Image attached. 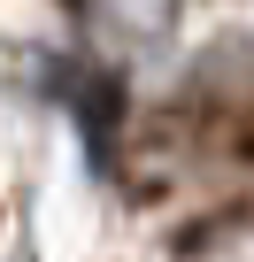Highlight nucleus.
<instances>
[{
	"label": "nucleus",
	"mask_w": 254,
	"mask_h": 262,
	"mask_svg": "<svg viewBox=\"0 0 254 262\" xmlns=\"http://www.w3.org/2000/svg\"><path fill=\"white\" fill-rule=\"evenodd\" d=\"M123 16H139V24H162V16H170V0H123Z\"/></svg>",
	"instance_id": "nucleus-1"
}]
</instances>
